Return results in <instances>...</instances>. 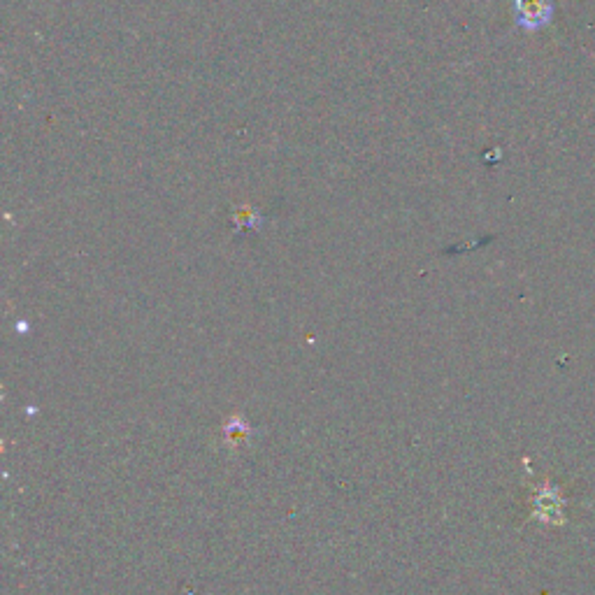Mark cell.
<instances>
[{"mask_svg":"<svg viewBox=\"0 0 595 595\" xmlns=\"http://www.w3.org/2000/svg\"><path fill=\"white\" fill-rule=\"evenodd\" d=\"M554 14L551 0H516V21L523 28H540Z\"/></svg>","mask_w":595,"mask_h":595,"instance_id":"1","label":"cell"}]
</instances>
